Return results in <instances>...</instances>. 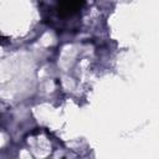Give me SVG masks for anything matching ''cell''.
<instances>
[{
    "instance_id": "6da1fadb",
    "label": "cell",
    "mask_w": 159,
    "mask_h": 159,
    "mask_svg": "<svg viewBox=\"0 0 159 159\" xmlns=\"http://www.w3.org/2000/svg\"><path fill=\"white\" fill-rule=\"evenodd\" d=\"M57 12L63 17H71L76 15L82 7L83 0H57Z\"/></svg>"
}]
</instances>
